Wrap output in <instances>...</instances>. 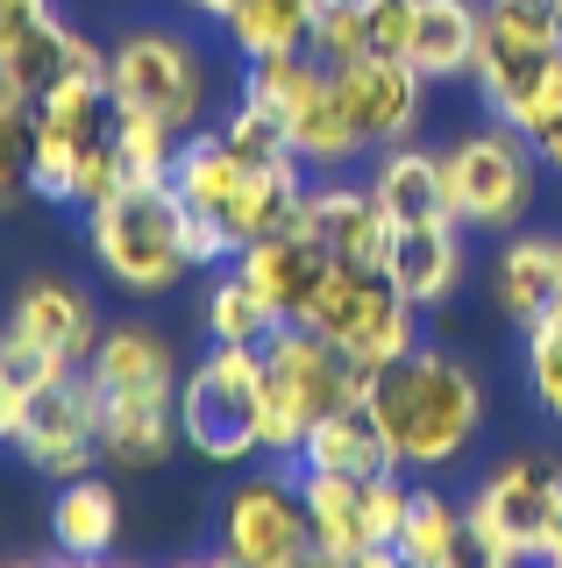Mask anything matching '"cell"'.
<instances>
[{"label": "cell", "mask_w": 562, "mask_h": 568, "mask_svg": "<svg viewBox=\"0 0 562 568\" xmlns=\"http://www.w3.org/2000/svg\"><path fill=\"white\" fill-rule=\"evenodd\" d=\"M0 568H43V561H0Z\"/></svg>", "instance_id": "cell-43"}, {"label": "cell", "mask_w": 562, "mask_h": 568, "mask_svg": "<svg viewBox=\"0 0 562 568\" xmlns=\"http://www.w3.org/2000/svg\"><path fill=\"white\" fill-rule=\"evenodd\" d=\"M50 540H58L64 561H108L121 540V490L108 476H72L58 497H50Z\"/></svg>", "instance_id": "cell-21"}, {"label": "cell", "mask_w": 562, "mask_h": 568, "mask_svg": "<svg viewBox=\"0 0 562 568\" xmlns=\"http://www.w3.org/2000/svg\"><path fill=\"white\" fill-rule=\"evenodd\" d=\"M470 519H478L499 547H513L520 561H541L549 532L562 519V462L555 455H513L484 476V490L470 497Z\"/></svg>", "instance_id": "cell-11"}, {"label": "cell", "mask_w": 562, "mask_h": 568, "mask_svg": "<svg viewBox=\"0 0 562 568\" xmlns=\"http://www.w3.org/2000/svg\"><path fill=\"white\" fill-rule=\"evenodd\" d=\"M108 85H114L121 114H150L171 135H192L207 114V93H214V71H207V50L185 29L150 22V29H129L108 50Z\"/></svg>", "instance_id": "cell-6"}, {"label": "cell", "mask_w": 562, "mask_h": 568, "mask_svg": "<svg viewBox=\"0 0 562 568\" xmlns=\"http://www.w3.org/2000/svg\"><path fill=\"white\" fill-rule=\"evenodd\" d=\"M534 150H541V171H562V121L549 135H534Z\"/></svg>", "instance_id": "cell-38"}, {"label": "cell", "mask_w": 562, "mask_h": 568, "mask_svg": "<svg viewBox=\"0 0 562 568\" xmlns=\"http://www.w3.org/2000/svg\"><path fill=\"white\" fill-rule=\"evenodd\" d=\"M185 221H192V206L171 192V178H129L100 206H86V242H93V263L108 271V284H121L136 298H157L179 277H192Z\"/></svg>", "instance_id": "cell-2"}, {"label": "cell", "mask_w": 562, "mask_h": 568, "mask_svg": "<svg viewBox=\"0 0 562 568\" xmlns=\"http://www.w3.org/2000/svg\"><path fill=\"white\" fill-rule=\"evenodd\" d=\"M171 568H235L228 555H207V561H171Z\"/></svg>", "instance_id": "cell-41"}, {"label": "cell", "mask_w": 562, "mask_h": 568, "mask_svg": "<svg viewBox=\"0 0 562 568\" xmlns=\"http://www.w3.org/2000/svg\"><path fill=\"white\" fill-rule=\"evenodd\" d=\"M300 327L328 334V342H335L363 377L420 348V306H413V298H399L378 271H349V263L328 271V284L313 292V306H307Z\"/></svg>", "instance_id": "cell-8"}, {"label": "cell", "mask_w": 562, "mask_h": 568, "mask_svg": "<svg viewBox=\"0 0 562 568\" xmlns=\"http://www.w3.org/2000/svg\"><path fill=\"white\" fill-rule=\"evenodd\" d=\"M478 43H484V8L478 0H420L407 64L428 71V79H470Z\"/></svg>", "instance_id": "cell-24"}, {"label": "cell", "mask_w": 562, "mask_h": 568, "mask_svg": "<svg viewBox=\"0 0 562 568\" xmlns=\"http://www.w3.org/2000/svg\"><path fill=\"white\" fill-rule=\"evenodd\" d=\"M22 413H29V390L0 369V440H14V426H22Z\"/></svg>", "instance_id": "cell-36"}, {"label": "cell", "mask_w": 562, "mask_h": 568, "mask_svg": "<svg viewBox=\"0 0 562 568\" xmlns=\"http://www.w3.org/2000/svg\"><path fill=\"white\" fill-rule=\"evenodd\" d=\"M407 505H413V484L399 469H378L363 476V532L384 547H399V526H407Z\"/></svg>", "instance_id": "cell-33"}, {"label": "cell", "mask_w": 562, "mask_h": 568, "mask_svg": "<svg viewBox=\"0 0 562 568\" xmlns=\"http://www.w3.org/2000/svg\"><path fill=\"white\" fill-rule=\"evenodd\" d=\"M242 106H257V114H271L278 129H285L292 156L313 171H342L349 156H363V135L357 121H349V106L335 93V71L321 58H257L242 71Z\"/></svg>", "instance_id": "cell-5"}, {"label": "cell", "mask_w": 562, "mask_h": 568, "mask_svg": "<svg viewBox=\"0 0 562 568\" xmlns=\"http://www.w3.org/2000/svg\"><path fill=\"white\" fill-rule=\"evenodd\" d=\"M179 142L185 135H171L164 121H150V114H121L114 121V156H121V171H129V178H171Z\"/></svg>", "instance_id": "cell-30"}, {"label": "cell", "mask_w": 562, "mask_h": 568, "mask_svg": "<svg viewBox=\"0 0 562 568\" xmlns=\"http://www.w3.org/2000/svg\"><path fill=\"white\" fill-rule=\"evenodd\" d=\"M313 547L300 476H242L221 497V555L235 568H285Z\"/></svg>", "instance_id": "cell-10"}, {"label": "cell", "mask_w": 562, "mask_h": 568, "mask_svg": "<svg viewBox=\"0 0 562 568\" xmlns=\"http://www.w3.org/2000/svg\"><path fill=\"white\" fill-rule=\"evenodd\" d=\"M8 200H14V192H8V185H0V206H8Z\"/></svg>", "instance_id": "cell-44"}, {"label": "cell", "mask_w": 562, "mask_h": 568, "mask_svg": "<svg viewBox=\"0 0 562 568\" xmlns=\"http://www.w3.org/2000/svg\"><path fill=\"white\" fill-rule=\"evenodd\" d=\"M300 497H307V526L321 555L349 561L357 547H371L363 532V476H335V469H300Z\"/></svg>", "instance_id": "cell-26"}, {"label": "cell", "mask_w": 562, "mask_h": 568, "mask_svg": "<svg viewBox=\"0 0 562 568\" xmlns=\"http://www.w3.org/2000/svg\"><path fill=\"white\" fill-rule=\"evenodd\" d=\"M463 526H470V505H449L442 490H420L413 484L407 526H399V561H407V568H449Z\"/></svg>", "instance_id": "cell-27"}, {"label": "cell", "mask_w": 562, "mask_h": 568, "mask_svg": "<svg viewBox=\"0 0 562 568\" xmlns=\"http://www.w3.org/2000/svg\"><path fill=\"white\" fill-rule=\"evenodd\" d=\"M363 398V369L313 327H278L263 342V455H300L307 426Z\"/></svg>", "instance_id": "cell-3"}, {"label": "cell", "mask_w": 562, "mask_h": 568, "mask_svg": "<svg viewBox=\"0 0 562 568\" xmlns=\"http://www.w3.org/2000/svg\"><path fill=\"white\" fill-rule=\"evenodd\" d=\"M463 221H413V227H392L384 235V256H378V277L392 284L399 298H413L420 313L428 306H449L455 292H463Z\"/></svg>", "instance_id": "cell-14"}, {"label": "cell", "mask_w": 562, "mask_h": 568, "mask_svg": "<svg viewBox=\"0 0 562 568\" xmlns=\"http://www.w3.org/2000/svg\"><path fill=\"white\" fill-rule=\"evenodd\" d=\"M371 200L384 206V221H392V227L442 221V213H449V171H442V150H420V142H392V150H378ZM449 221H455V213H449Z\"/></svg>", "instance_id": "cell-20"}, {"label": "cell", "mask_w": 562, "mask_h": 568, "mask_svg": "<svg viewBox=\"0 0 562 568\" xmlns=\"http://www.w3.org/2000/svg\"><path fill=\"white\" fill-rule=\"evenodd\" d=\"M179 426L185 448L214 469L263 455V348L214 342L179 384Z\"/></svg>", "instance_id": "cell-4"}, {"label": "cell", "mask_w": 562, "mask_h": 568, "mask_svg": "<svg viewBox=\"0 0 562 568\" xmlns=\"http://www.w3.org/2000/svg\"><path fill=\"white\" fill-rule=\"evenodd\" d=\"M349 568H407V561H399V547L371 540V547H357V555H349Z\"/></svg>", "instance_id": "cell-37"}, {"label": "cell", "mask_w": 562, "mask_h": 568, "mask_svg": "<svg viewBox=\"0 0 562 568\" xmlns=\"http://www.w3.org/2000/svg\"><path fill=\"white\" fill-rule=\"evenodd\" d=\"M235 271L257 284V298L285 320V327H300L313 292H321L328 271H335V256H328L321 235L300 221V227H278V235H257L250 248H235Z\"/></svg>", "instance_id": "cell-15"}, {"label": "cell", "mask_w": 562, "mask_h": 568, "mask_svg": "<svg viewBox=\"0 0 562 568\" xmlns=\"http://www.w3.org/2000/svg\"><path fill=\"white\" fill-rule=\"evenodd\" d=\"M442 171H449V213L478 235H505V227L526 221L534 206V178H541V150L534 135L520 129H478L463 142L442 150Z\"/></svg>", "instance_id": "cell-7"}, {"label": "cell", "mask_w": 562, "mask_h": 568, "mask_svg": "<svg viewBox=\"0 0 562 568\" xmlns=\"http://www.w3.org/2000/svg\"><path fill=\"white\" fill-rule=\"evenodd\" d=\"M179 440V390H100V455L114 469H157Z\"/></svg>", "instance_id": "cell-16"}, {"label": "cell", "mask_w": 562, "mask_h": 568, "mask_svg": "<svg viewBox=\"0 0 562 568\" xmlns=\"http://www.w3.org/2000/svg\"><path fill=\"white\" fill-rule=\"evenodd\" d=\"M278 327H285V320H278L271 306H263V298H257V284L242 277V271H228V277L214 284V292H207V334H214V342L263 348Z\"/></svg>", "instance_id": "cell-28"}, {"label": "cell", "mask_w": 562, "mask_h": 568, "mask_svg": "<svg viewBox=\"0 0 562 568\" xmlns=\"http://www.w3.org/2000/svg\"><path fill=\"white\" fill-rule=\"evenodd\" d=\"M449 568H526V561L513 555V547H499L478 519H470V526H463V540H455V555H449Z\"/></svg>", "instance_id": "cell-35"}, {"label": "cell", "mask_w": 562, "mask_h": 568, "mask_svg": "<svg viewBox=\"0 0 562 568\" xmlns=\"http://www.w3.org/2000/svg\"><path fill=\"white\" fill-rule=\"evenodd\" d=\"M86 377L100 390H179V355H171V342L150 320H121V327L100 334Z\"/></svg>", "instance_id": "cell-23"}, {"label": "cell", "mask_w": 562, "mask_h": 568, "mask_svg": "<svg viewBox=\"0 0 562 568\" xmlns=\"http://www.w3.org/2000/svg\"><path fill=\"white\" fill-rule=\"evenodd\" d=\"M363 405L384 426L399 469H449L484 434V384L449 348H413L363 377Z\"/></svg>", "instance_id": "cell-1"}, {"label": "cell", "mask_w": 562, "mask_h": 568, "mask_svg": "<svg viewBox=\"0 0 562 568\" xmlns=\"http://www.w3.org/2000/svg\"><path fill=\"white\" fill-rule=\"evenodd\" d=\"M14 448H22L29 469L58 476V484H72L100 462V384L72 369L64 384H50L29 398L22 426H14Z\"/></svg>", "instance_id": "cell-12"}, {"label": "cell", "mask_w": 562, "mask_h": 568, "mask_svg": "<svg viewBox=\"0 0 562 568\" xmlns=\"http://www.w3.org/2000/svg\"><path fill=\"white\" fill-rule=\"evenodd\" d=\"M0 369H8V377L37 398V390L64 384L79 363H72V355H58V348H43V342H29V334H14V327H0Z\"/></svg>", "instance_id": "cell-32"}, {"label": "cell", "mask_w": 562, "mask_h": 568, "mask_svg": "<svg viewBox=\"0 0 562 568\" xmlns=\"http://www.w3.org/2000/svg\"><path fill=\"white\" fill-rule=\"evenodd\" d=\"M526 384H534L541 413L562 419V306L526 327Z\"/></svg>", "instance_id": "cell-31"}, {"label": "cell", "mask_w": 562, "mask_h": 568, "mask_svg": "<svg viewBox=\"0 0 562 568\" xmlns=\"http://www.w3.org/2000/svg\"><path fill=\"white\" fill-rule=\"evenodd\" d=\"M192 14H214V22H228V8H235V0H185Z\"/></svg>", "instance_id": "cell-40"}, {"label": "cell", "mask_w": 562, "mask_h": 568, "mask_svg": "<svg viewBox=\"0 0 562 568\" xmlns=\"http://www.w3.org/2000/svg\"><path fill=\"white\" fill-rule=\"evenodd\" d=\"M313 14H321V0H235L228 8V43H235L242 64L257 58H300L313 43Z\"/></svg>", "instance_id": "cell-25"}, {"label": "cell", "mask_w": 562, "mask_h": 568, "mask_svg": "<svg viewBox=\"0 0 562 568\" xmlns=\"http://www.w3.org/2000/svg\"><path fill=\"white\" fill-rule=\"evenodd\" d=\"M8 327L14 334H29V342H43V348H58V355H72V363L86 369L93 363V348H100V306L79 292L72 277H29L22 292H14V313H8Z\"/></svg>", "instance_id": "cell-17"}, {"label": "cell", "mask_w": 562, "mask_h": 568, "mask_svg": "<svg viewBox=\"0 0 562 568\" xmlns=\"http://www.w3.org/2000/svg\"><path fill=\"white\" fill-rule=\"evenodd\" d=\"M484 22L526 36V43H555L562 50V0H484Z\"/></svg>", "instance_id": "cell-34"}, {"label": "cell", "mask_w": 562, "mask_h": 568, "mask_svg": "<svg viewBox=\"0 0 562 568\" xmlns=\"http://www.w3.org/2000/svg\"><path fill=\"white\" fill-rule=\"evenodd\" d=\"M478 79L484 106L520 135H549L562 121V50L555 43H526V36L484 22V43H478Z\"/></svg>", "instance_id": "cell-9"}, {"label": "cell", "mask_w": 562, "mask_h": 568, "mask_svg": "<svg viewBox=\"0 0 562 568\" xmlns=\"http://www.w3.org/2000/svg\"><path fill=\"white\" fill-rule=\"evenodd\" d=\"M285 568H349V561H335V555H321V547H307L300 561H285Z\"/></svg>", "instance_id": "cell-39"}, {"label": "cell", "mask_w": 562, "mask_h": 568, "mask_svg": "<svg viewBox=\"0 0 562 568\" xmlns=\"http://www.w3.org/2000/svg\"><path fill=\"white\" fill-rule=\"evenodd\" d=\"M491 306L505 327H534L541 313L562 306V235H513L491 263Z\"/></svg>", "instance_id": "cell-18"}, {"label": "cell", "mask_w": 562, "mask_h": 568, "mask_svg": "<svg viewBox=\"0 0 562 568\" xmlns=\"http://www.w3.org/2000/svg\"><path fill=\"white\" fill-rule=\"evenodd\" d=\"M300 221L321 235L328 256L349 263V271H378L384 235H392V221H384V206L371 200V185H313Z\"/></svg>", "instance_id": "cell-19"}, {"label": "cell", "mask_w": 562, "mask_h": 568, "mask_svg": "<svg viewBox=\"0 0 562 568\" xmlns=\"http://www.w3.org/2000/svg\"><path fill=\"white\" fill-rule=\"evenodd\" d=\"M335 93L357 121L363 150H392V142H413L420 114H428V71H413L407 58H357L335 71Z\"/></svg>", "instance_id": "cell-13"}, {"label": "cell", "mask_w": 562, "mask_h": 568, "mask_svg": "<svg viewBox=\"0 0 562 568\" xmlns=\"http://www.w3.org/2000/svg\"><path fill=\"white\" fill-rule=\"evenodd\" d=\"M300 469H335V476H378V469H399L392 440H384V426L371 419V405H342V413L313 419L307 440H300Z\"/></svg>", "instance_id": "cell-22"}, {"label": "cell", "mask_w": 562, "mask_h": 568, "mask_svg": "<svg viewBox=\"0 0 562 568\" xmlns=\"http://www.w3.org/2000/svg\"><path fill=\"white\" fill-rule=\"evenodd\" d=\"M307 58H321L328 71H342V64L371 58V22H363V0H321Z\"/></svg>", "instance_id": "cell-29"}, {"label": "cell", "mask_w": 562, "mask_h": 568, "mask_svg": "<svg viewBox=\"0 0 562 568\" xmlns=\"http://www.w3.org/2000/svg\"><path fill=\"white\" fill-rule=\"evenodd\" d=\"M64 568H129V561H114V555H108V561H64Z\"/></svg>", "instance_id": "cell-42"}]
</instances>
